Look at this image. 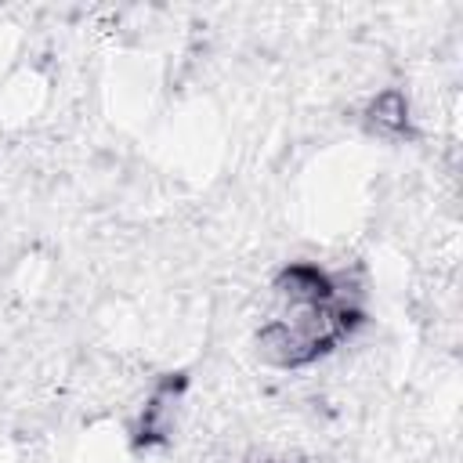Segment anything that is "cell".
I'll return each instance as SVG.
<instances>
[{
  "label": "cell",
  "mask_w": 463,
  "mask_h": 463,
  "mask_svg": "<svg viewBox=\"0 0 463 463\" xmlns=\"http://www.w3.org/2000/svg\"><path fill=\"white\" fill-rule=\"evenodd\" d=\"M275 289L282 297H289L293 304L300 307H311V304H333L336 297V286L333 279L318 268V264H307V260H297V264H286L275 279Z\"/></svg>",
  "instance_id": "obj_1"
},
{
  "label": "cell",
  "mask_w": 463,
  "mask_h": 463,
  "mask_svg": "<svg viewBox=\"0 0 463 463\" xmlns=\"http://www.w3.org/2000/svg\"><path fill=\"white\" fill-rule=\"evenodd\" d=\"M365 123L376 134H391V137L409 134V98L402 90H394V87L376 94L369 101V109H365Z\"/></svg>",
  "instance_id": "obj_3"
},
{
  "label": "cell",
  "mask_w": 463,
  "mask_h": 463,
  "mask_svg": "<svg viewBox=\"0 0 463 463\" xmlns=\"http://www.w3.org/2000/svg\"><path fill=\"white\" fill-rule=\"evenodd\" d=\"M184 383H188V380H184L181 373L159 380V387H156V394L148 398V405H145V412H141V423H137V438H134L137 449H148V445H163V441H166V434H170V412H174V402L181 398Z\"/></svg>",
  "instance_id": "obj_2"
}]
</instances>
